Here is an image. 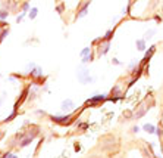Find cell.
<instances>
[{"instance_id": "obj_1", "label": "cell", "mask_w": 163, "mask_h": 158, "mask_svg": "<svg viewBox=\"0 0 163 158\" xmlns=\"http://www.w3.org/2000/svg\"><path fill=\"white\" fill-rule=\"evenodd\" d=\"M144 130H145V132H149V133H156L154 126H152V124H145V126H144Z\"/></svg>"}, {"instance_id": "obj_2", "label": "cell", "mask_w": 163, "mask_h": 158, "mask_svg": "<svg viewBox=\"0 0 163 158\" xmlns=\"http://www.w3.org/2000/svg\"><path fill=\"white\" fill-rule=\"evenodd\" d=\"M137 47H138V50H144L145 49V42L144 40H138L137 42Z\"/></svg>"}, {"instance_id": "obj_3", "label": "cell", "mask_w": 163, "mask_h": 158, "mask_svg": "<svg viewBox=\"0 0 163 158\" xmlns=\"http://www.w3.org/2000/svg\"><path fill=\"white\" fill-rule=\"evenodd\" d=\"M37 13H38V9H37V8H33V9L30 11V18H31V19H34V18L37 16Z\"/></svg>"}, {"instance_id": "obj_4", "label": "cell", "mask_w": 163, "mask_h": 158, "mask_svg": "<svg viewBox=\"0 0 163 158\" xmlns=\"http://www.w3.org/2000/svg\"><path fill=\"white\" fill-rule=\"evenodd\" d=\"M28 9H30V3H24L22 5V12H28Z\"/></svg>"}, {"instance_id": "obj_5", "label": "cell", "mask_w": 163, "mask_h": 158, "mask_svg": "<svg viewBox=\"0 0 163 158\" xmlns=\"http://www.w3.org/2000/svg\"><path fill=\"white\" fill-rule=\"evenodd\" d=\"M112 35H113V30H110V31H107V33H106V35H104V40H109Z\"/></svg>"}, {"instance_id": "obj_6", "label": "cell", "mask_w": 163, "mask_h": 158, "mask_svg": "<svg viewBox=\"0 0 163 158\" xmlns=\"http://www.w3.org/2000/svg\"><path fill=\"white\" fill-rule=\"evenodd\" d=\"M6 16H8V11H2V12H0V18H2V19H5Z\"/></svg>"}, {"instance_id": "obj_7", "label": "cell", "mask_w": 163, "mask_h": 158, "mask_svg": "<svg viewBox=\"0 0 163 158\" xmlns=\"http://www.w3.org/2000/svg\"><path fill=\"white\" fill-rule=\"evenodd\" d=\"M153 34H154V30H150V31H147V33H145V39H150Z\"/></svg>"}, {"instance_id": "obj_8", "label": "cell", "mask_w": 163, "mask_h": 158, "mask_svg": "<svg viewBox=\"0 0 163 158\" xmlns=\"http://www.w3.org/2000/svg\"><path fill=\"white\" fill-rule=\"evenodd\" d=\"M24 15H25V12H22L21 15H19V16H18V18H16V22H21L22 19H24Z\"/></svg>"}]
</instances>
